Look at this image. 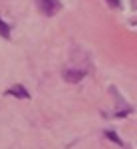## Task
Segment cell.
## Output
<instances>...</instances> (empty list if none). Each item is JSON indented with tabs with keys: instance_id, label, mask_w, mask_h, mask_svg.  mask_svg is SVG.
<instances>
[{
	"instance_id": "3957f363",
	"label": "cell",
	"mask_w": 137,
	"mask_h": 149,
	"mask_svg": "<svg viewBox=\"0 0 137 149\" xmlns=\"http://www.w3.org/2000/svg\"><path fill=\"white\" fill-rule=\"evenodd\" d=\"M6 93L12 95V97H18V99H30V93L26 91V87H22V85H12Z\"/></svg>"
},
{
	"instance_id": "277c9868",
	"label": "cell",
	"mask_w": 137,
	"mask_h": 149,
	"mask_svg": "<svg viewBox=\"0 0 137 149\" xmlns=\"http://www.w3.org/2000/svg\"><path fill=\"white\" fill-rule=\"evenodd\" d=\"M0 36H2V38H6V40L10 38V26L6 24L2 18H0Z\"/></svg>"
},
{
	"instance_id": "8992f818",
	"label": "cell",
	"mask_w": 137,
	"mask_h": 149,
	"mask_svg": "<svg viewBox=\"0 0 137 149\" xmlns=\"http://www.w3.org/2000/svg\"><path fill=\"white\" fill-rule=\"evenodd\" d=\"M105 2H107L111 8H115V10H119V8H121V0H105Z\"/></svg>"
},
{
	"instance_id": "5b68a950",
	"label": "cell",
	"mask_w": 137,
	"mask_h": 149,
	"mask_svg": "<svg viewBox=\"0 0 137 149\" xmlns=\"http://www.w3.org/2000/svg\"><path fill=\"white\" fill-rule=\"evenodd\" d=\"M105 137H107L109 141H113L115 145H123V139H119V135H117L115 131H105Z\"/></svg>"
},
{
	"instance_id": "6da1fadb",
	"label": "cell",
	"mask_w": 137,
	"mask_h": 149,
	"mask_svg": "<svg viewBox=\"0 0 137 149\" xmlns=\"http://www.w3.org/2000/svg\"><path fill=\"white\" fill-rule=\"evenodd\" d=\"M36 8L45 14V16H55L61 10V2L59 0H34Z\"/></svg>"
},
{
	"instance_id": "7a4b0ae2",
	"label": "cell",
	"mask_w": 137,
	"mask_h": 149,
	"mask_svg": "<svg viewBox=\"0 0 137 149\" xmlns=\"http://www.w3.org/2000/svg\"><path fill=\"white\" fill-rule=\"evenodd\" d=\"M85 74H87V71H83V69H67L63 73V79L67 83H79V81L85 79Z\"/></svg>"
}]
</instances>
